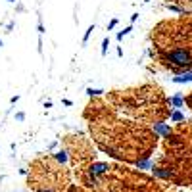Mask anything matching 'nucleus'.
<instances>
[{"mask_svg": "<svg viewBox=\"0 0 192 192\" xmlns=\"http://www.w3.org/2000/svg\"><path fill=\"white\" fill-rule=\"evenodd\" d=\"M0 46H2V40H0Z\"/></svg>", "mask_w": 192, "mask_h": 192, "instance_id": "obj_15", "label": "nucleus"}, {"mask_svg": "<svg viewBox=\"0 0 192 192\" xmlns=\"http://www.w3.org/2000/svg\"><path fill=\"white\" fill-rule=\"evenodd\" d=\"M117 21H119V19H112V21L108 23V29H113V27L117 25Z\"/></svg>", "mask_w": 192, "mask_h": 192, "instance_id": "obj_11", "label": "nucleus"}, {"mask_svg": "<svg viewBox=\"0 0 192 192\" xmlns=\"http://www.w3.org/2000/svg\"><path fill=\"white\" fill-rule=\"evenodd\" d=\"M156 131H158V133H161V134H167V133H169V127H167V125H160V127H156Z\"/></svg>", "mask_w": 192, "mask_h": 192, "instance_id": "obj_7", "label": "nucleus"}, {"mask_svg": "<svg viewBox=\"0 0 192 192\" xmlns=\"http://www.w3.org/2000/svg\"><path fill=\"white\" fill-rule=\"evenodd\" d=\"M131 29H133V27H131V25H129V27H127V29H123V31H121V33H117V35H115V39H117V40H123V39H125V37H127V35H129V33H131Z\"/></svg>", "mask_w": 192, "mask_h": 192, "instance_id": "obj_4", "label": "nucleus"}, {"mask_svg": "<svg viewBox=\"0 0 192 192\" xmlns=\"http://www.w3.org/2000/svg\"><path fill=\"white\" fill-rule=\"evenodd\" d=\"M92 31H94V25H91V27L87 29V33H85V37H83V42H87V40H88V37H91Z\"/></svg>", "mask_w": 192, "mask_h": 192, "instance_id": "obj_10", "label": "nucleus"}, {"mask_svg": "<svg viewBox=\"0 0 192 192\" xmlns=\"http://www.w3.org/2000/svg\"><path fill=\"white\" fill-rule=\"evenodd\" d=\"M137 19H138V14H133V15H131V21H133V23L137 21Z\"/></svg>", "mask_w": 192, "mask_h": 192, "instance_id": "obj_13", "label": "nucleus"}, {"mask_svg": "<svg viewBox=\"0 0 192 192\" xmlns=\"http://www.w3.org/2000/svg\"><path fill=\"white\" fill-rule=\"evenodd\" d=\"M171 104H173L175 108H181V106H183V98H181V94H175L173 98H171Z\"/></svg>", "mask_w": 192, "mask_h": 192, "instance_id": "obj_3", "label": "nucleus"}, {"mask_svg": "<svg viewBox=\"0 0 192 192\" xmlns=\"http://www.w3.org/2000/svg\"><path fill=\"white\" fill-rule=\"evenodd\" d=\"M108 46H110V39H104L102 40V56L108 54Z\"/></svg>", "mask_w": 192, "mask_h": 192, "instance_id": "obj_6", "label": "nucleus"}, {"mask_svg": "<svg viewBox=\"0 0 192 192\" xmlns=\"http://www.w3.org/2000/svg\"><path fill=\"white\" fill-rule=\"evenodd\" d=\"M56 160H58L60 163H65V161H67V152H60V154H56Z\"/></svg>", "mask_w": 192, "mask_h": 192, "instance_id": "obj_5", "label": "nucleus"}, {"mask_svg": "<svg viewBox=\"0 0 192 192\" xmlns=\"http://www.w3.org/2000/svg\"><path fill=\"white\" fill-rule=\"evenodd\" d=\"M15 119H19V121H23V119H25V115H23V113H18V115H15Z\"/></svg>", "mask_w": 192, "mask_h": 192, "instance_id": "obj_12", "label": "nucleus"}, {"mask_svg": "<svg viewBox=\"0 0 192 192\" xmlns=\"http://www.w3.org/2000/svg\"><path fill=\"white\" fill-rule=\"evenodd\" d=\"M171 119H173V121H183V113H181V112L171 113Z\"/></svg>", "mask_w": 192, "mask_h": 192, "instance_id": "obj_9", "label": "nucleus"}, {"mask_svg": "<svg viewBox=\"0 0 192 192\" xmlns=\"http://www.w3.org/2000/svg\"><path fill=\"white\" fill-rule=\"evenodd\" d=\"M87 94L88 96H96V94H102V91H100V88H96V91H94V88H87Z\"/></svg>", "mask_w": 192, "mask_h": 192, "instance_id": "obj_8", "label": "nucleus"}, {"mask_svg": "<svg viewBox=\"0 0 192 192\" xmlns=\"http://www.w3.org/2000/svg\"><path fill=\"white\" fill-rule=\"evenodd\" d=\"M188 81H192V71L190 73H185V75L173 77V83H188Z\"/></svg>", "mask_w": 192, "mask_h": 192, "instance_id": "obj_2", "label": "nucleus"}, {"mask_svg": "<svg viewBox=\"0 0 192 192\" xmlns=\"http://www.w3.org/2000/svg\"><path fill=\"white\" fill-rule=\"evenodd\" d=\"M8 2H15V0H8Z\"/></svg>", "mask_w": 192, "mask_h": 192, "instance_id": "obj_14", "label": "nucleus"}, {"mask_svg": "<svg viewBox=\"0 0 192 192\" xmlns=\"http://www.w3.org/2000/svg\"><path fill=\"white\" fill-rule=\"evenodd\" d=\"M169 60L173 64H177V65H186L190 58H188L186 52H173V54H169Z\"/></svg>", "mask_w": 192, "mask_h": 192, "instance_id": "obj_1", "label": "nucleus"}]
</instances>
